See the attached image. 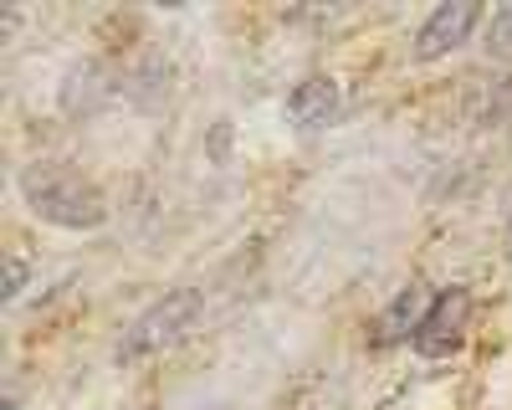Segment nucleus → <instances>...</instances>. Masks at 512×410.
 <instances>
[{"label": "nucleus", "mask_w": 512, "mask_h": 410, "mask_svg": "<svg viewBox=\"0 0 512 410\" xmlns=\"http://www.w3.org/2000/svg\"><path fill=\"white\" fill-rule=\"evenodd\" d=\"M21 195L31 205V216L52 221L62 231H93L108 221V200L93 180H82L67 164H52V159H36L21 170Z\"/></svg>", "instance_id": "f257e3e1"}, {"label": "nucleus", "mask_w": 512, "mask_h": 410, "mask_svg": "<svg viewBox=\"0 0 512 410\" xmlns=\"http://www.w3.org/2000/svg\"><path fill=\"white\" fill-rule=\"evenodd\" d=\"M195 318H200V293H195V287H180V293L159 298V303H154L149 313H139L134 328L123 334L118 359H144V354H154V349L180 344L190 328H195Z\"/></svg>", "instance_id": "f03ea898"}, {"label": "nucleus", "mask_w": 512, "mask_h": 410, "mask_svg": "<svg viewBox=\"0 0 512 410\" xmlns=\"http://www.w3.org/2000/svg\"><path fill=\"white\" fill-rule=\"evenodd\" d=\"M466 323H472V293H466V287H446L441 298H431V313L420 318V328H415V349H420L425 359H446V354H456L461 339H466Z\"/></svg>", "instance_id": "7ed1b4c3"}, {"label": "nucleus", "mask_w": 512, "mask_h": 410, "mask_svg": "<svg viewBox=\"0 0 512 410\" xmlns=\"http://www.w3.org/2000/svg\"><path fill=\"white\" fill-rule=\"evenodd\" d=\"M477 21H482L477 0H446V6H436L431 16L420 21V31H415V62H436V57L456 52L461 41L472 36Z\"/></svg>", "instance_id": "20e7f679"}, {"label": "nucleus", "mask_w": 512, "mask_h": 410, "mask_svg": "<svg viewBox=\"0 0 512 410\" xmlns=\"http://www.w3.org/2000/svg\"><path fill=\"white\" fill-rule=\"evenodd\" d=\"M333 113H338V82H328V77L297 82L287 98V118L297 129H323V123H333Z\"/></svg>", "instance_id": "39448f33"}, {"label": "nucleus", "mask_w": 512, "mask_h": 410, "mask_svg": "<svg viewBox=\"0 0 512 410\" xmlns=\"http://www.w3.org/2000/svg\"><path fill=\"white\" fill-rule=\"evenodd\" d=\"M425 313H431V303H425L420 287H400L395 303L384 308L379 323H374V344H379V349H390V344H400V339H415V328H420Z\"/></svg>", "instance_id": "423d86ee"}, {"label": "nucleus", "mask_w": 512, "mask_h": 410, "mask_svg": "<svg viewBox=\"0 0 512 410\" xmlns=\"http://www.w3.org/2000/svg\"><path fill=\"white\" fill-rule=\"evenodd\" d=\"M482 47H487L492 62H512V6H502L487 21V41H482Z\"/></svg>", "instance_id": "0eeeda50"}, {"label": "nucleus", "mask_w": 512, "mask_h": 410, "mask_svg": "<svg viewBox=\"0 0 512 410\" xmlns=\"http://www.w3.org/2000/svg\"><path fill=\"white\" fill-rule=\"evenodd\" d=\"M21 282H26V267L11 257V267H6V298H16V293H21Z\"/></svg>", "instance_id": "6e6552de"}, {"label": "nucleus", "mask_w": 512, "mask_h": 410, "mask_svg": "<svg viewBox=\"0 0 512 410\" xmlns=\"http://www.w3.org/2000/svg\"><path fill=\"white\" fill-rule=\"evenodd\" d=\"M507 252H512V221H507Z\"/></svg>", "instance_id": "1a4fd4ad"}]
</instances>
